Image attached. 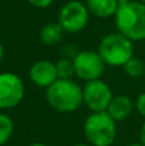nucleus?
Segmentation results:
<instances>
[{
    "mask_svg": "<svg viewBox=\"0 0 145 146\" xmlns=\"http://www.w3.org/2000/svg\"><path fill=\"white\" fill-rule=\"evenodd\" d=\"M73 64L76 76L85 82L102 78L105 69V63L103 62L98 50L77 51L73 58Z\"/></svg>",
    "mask_w": 145,
    "mask_h": 146,
    "instance_id": "0eeeda50",
    "label": "nucleus"
},
{
    "mask_svg": "<svg viewBox=\"0 0 145 146\" xmlns=\"http://www.w3.org/2000/svg\"><path fill=\"white\" fill-rule=\"evenodd\" d=\"M50 108L59 113H73L84 104L82 87L73 80H58L51 83L45 92Z\"/></svg>",
    "mask_w": 145,
    "mask_h": 146,
    "instance_id": "f03ea898",
    "label": "nucleus"
},
{
    "mask_svg": "<svg viewBox=\"0 0 145 146\" xmlns=\"http://www.w3.org/2000/svg\"><path fill=\"white\" fill-rule=\"evenodd\" d=\"M89 18L90 12L86 4L80 0H71L59 10L58 23L62 26L64 32L78 33L87 26Z\"/></svg>",
    "mask_w": 145,
    "mask_h": 146,
    "instance_id": "39448f33",
    "label": "nucleus"
},
{
    "mask_svg": "<svg viewBox=\"0 0 145 146\" xmlns=\"http://www.w3.org/2000/svg\"><path fill=\"white\" fill-rule=\"evenodd\" d=\"M25 83L13 72L0 73V109L7 110L19 105L25 98Z\"/></svg>",
    "mask_w": 145,
    "mask_h": 146,
    "instance_id": "423d86ee",
    "label": "nucleus"
},
{
    "mask_svg": "<svg viewBox=\"0 0 145 146\" xmlns=\"http://www.w3.org/2000/svg\"><path fill=\"white\" fill-rule=\"evenodd\" d=\"M144 77H145V72H144Z\"/></svg>",
    "mask_w": 145,
    "mask_h": 146,
    "instance_id": "b1692460",
    "label": "nucleus"
},
{
    "mask_svg": "<svg viewBox=\"0 0 145 146\" xmlns=\"http://www.w3.org/2000/svg\"><path fill=\"white\" fill-rule=\"evenodd\" d=\"M64 30L59 23H48L40 30V40L46 46H55L63 38Z\"/></svg>",
    "mask_w": 145,
    "mask_h": 146,
    "instance_id": "f8f14e48",
    "label": "nucleus"
},
{
    "mask_svg": "<svg viewBox=\"0 0 145 146\" xmlns=\"http://www.w3.org/2000/svg\"><path fill=\"white\" fill-rule=\"evenodd\" d=\"M57 74L61 80H72L73 76H76L74 72L73 59L71 58H62L55 63Z\"/></svg>",
    "mask_w": 145,
    "mask_h": 146,
    "instance_id": "4468645a",
    "label": "nucleus"
},
{
    "mask_svg": "<svg viewBox=\"0 0 145 146\" xmlns=\"http://www.w3.org/2000/svg\"><path fill=\"white\" fill-rule=\"evenodd\" d=\"M98 53L105 66L123 67L134 56V41L121 32H112L102 38Z\"/></svg>",
    "mask_w": 145,
    "mask_h": 146,
    "instance_id": "7ed1b4c3",
    "label": "nucleus"
},
{
    "mask_svg": "<svg viewBox=\"0 0 145 146\" xmlns=\"http://www.w3.org/2000/svg\"><path fill=\"white\" fill-rule=\"evenodd\" d=\"M140 142L145 146V122L143 123V126H141V128H140Z\"/></svg>",
    "mask_w": 145,
    "mask_h": 146,
    "instance_id": "a211bd4d",
    "label": "nucleus"
},
{
    "mask_svg": "<svg viewBox=\"0 0 145 146\" xmlns=\"http://www.w3.org/2000/svg\"><path fill=\"white\" fill-rule=\"evenodd\" d=\"M14 131V123L9 115L0 113V146H4L10 140Z\"/></svg>",
    "mask_w": 145,
    "mask_h": 146,
    "instance_id": "2eb2a0df",
    "label": "nucleus"
},
{
    "mask_svg": "<svg viewBox=\"0 0 145 146\" xmlns=\"http://www.w3.org/2000/svg\"><path fill=\"white\" fill-rule=\"evenodd\" d=\"M85 4L90 14L98 18H110L114 17L117 13L120 1L118 0H86Z\"/></svg>",
    "mask_w": 145,
    "mask_h": 146,
    "instance_id": "9b49d317",
    "label": "nucleus"
},
{
    "mask_svg": "<svg viewBox=\"0 0 145 146\" xmlns=\"http://www.w3.org/2000/svg\"><path fill=\"white\" fill-rule=\"evenodd\" d=\"M123 71L131 78H139L144 76L145 72V62L143 59L134 55L131 59H128L127 63L123 66Z\"/></svg>",
    "mask_w": 145,
    "mask_h": 146,
    "instance_id": "ddd939ff",
    "label": "nucleus"
},
{
    "mask_svg": "<svg viewBox=\"0 0 145 146\" xmlns=\"http://www.w3.org/2000/svg\"><path fill=\"white\" fill-rule=\"evenodd\" d=\"M126 146H144V145L141 144V142H134V144H128Z\"/></svg>",
    "mask_w": 145,
    "mask_h": 146,
    "instance_id": "412c9836",
    "label": "nucleus"
},
{
    "mask_svg": "<svg viewBox=\"0 0 145 146\" xmlns=\"http://www.w3.org/2000/svg\"><path fill=\"white\" fill-rule=\"evenodd\" d=\"M134 106H135V104L132 103V100L128 96L116 95L113 96L112 101H110L109 106H108L107 113L116 122H122L132 114Z\"/></svg>",
    "mask_w": 145,
    "mask_h": 146,
    "instance_id": "9d476101",
    "label": "nucleus"
},
{
    "mask_svg": "<svg viewBox=\"0 0 145 146\" xmlns=\"http://www.w3.org/2000/svg\"><path fill=\"white\" fill-rule=\"evenodd\" d=\"M28 146H50V145L44 144V142H33V144H31V145H28Z\"/></svg>",
    "mask_w": 145,
    "mask_h": 146,
    "instance_id": "aec40b11",
    "label": "nucleus"
},
{
    "mask_svg": "<svg viewBox=\"0 0 145 146\" xmlns=\"http://www.w3.org/2000/svg\"><path fill=\"white\" fill-rule=\"evenodd\" d=\"M140 1H141V3H144V4H145V0H140Z\"/></svg>",
    "mask_w": 145,
    "mask_h": 146,
    "instance_id": "5701e85b",
    "label": "nucleus"
},
{
    "mask_svg": "<svg viewBox=\"0 0 145 146\" xmlns=\"http://www.w3.org/2000/svg\"><path fill=\"white\" fill-rule=\"evenodd\" d=\"M53 1L54 0H27L28 4H31L35 8H39V9H45V8L50 7Z\"/></svg>",
    "mask_w": 145,
    "mask_h": 146,
    "instance_id": "f3484780",
    "label": "nucleus"
},
{
    "mask_svg": "<svg viewBox=\"0 0 145 146\" xmlns=\"http://www.w3.org/2000/svg\"><path fill=\"white\" fill-rule=\"evenodd\" d=\"M28 76H30V80L32 81L33 85L40 88H45V90L58 80L55 63L46 60V59L36 60L30 67Z\"/></svg>",
    "mask_w": 145,
    "mask_h": 146,
    "instance_id": "1a4fd4ad",
    "label": "nucleus"
},
{
    "mask_svg": "<svg viewBox=\"0 0 145 146\" xmlns=\"http://www.w3.org/2000/svg\"><path fill=\"white\" fill-rule=\"evenodd\" d=\"M74 146H92V145H90L89 142H87V144H76Z\"/></svg>",
    "mask_w": 145,
    "mask_h": 146,
    "instance_id": "4be33fe9",
    "label": "nucleus"
},
{
    "mask_svg": "<svg viewBox=\"0 0 145 146\" xmlns=\"http://www.w3.org/2000/svg\"><path fill=\"white\" fill-rule=\"evenodd\" d=\"M117 122L107 111L91 113L84 123V133L92 146H112L117 137Z\"/></svg>",
    "mask_w": 145,
    "mask_h": 146,
    "instance_id": "20e7f679",
    "label": "nucleus"
},
{
    "mask_svg": "<svg viewBox=\"0 0 145 146\" xmlns=\"http://www.w3.org/2000/svg\"><path fill=\"white\" fill-rule=\"evenodd\" d=\"M3 58H4V48H3V44L0 42V63H1Z\"/></svg>",
    "mask_w": 145,
    "mask_h": 146,
    "instance_id": "6ab92c4d",
    "label": "nucleus"
},
{
    "mask_svg": "<svg viewBox=\"0 0 145 146\" xmlns=\"http://www.w3.org/2000/svg\"><path fill=\"white\" fill-rule=\"evenodd\" d=\"M114 15L117 31L131 41L145 40V4L140 0H118Z\"/></svg>",
    "mask_w": 145,
    "mask_h": 146,
    "instance_id": "f257e3e1",
    "label": "nucleus"
},
{
    "mask_svg": "<svg viewBox=\"0 0 145 146\" xmlns=\"http://www.w3.org/2000/svg\"><path fill=\"white\" fill-rule=\"evenodd\" d=\"M82 92H84V104L91 110V113L107 111L114 96L109 85L102 78L85 82Z\"/></svg>",
    "mask_w": 145,
    "mask_h": 146,
    "instance_id": "6e6552de",
    "label": "nucleus"
},
{
    "mask_svg": "<svg viewBox=\"0 0 145 146\" xmlns=\"http://www.w3.org/2000/svg\"><path fill=\"white\" fill-rule=\"evenodd\" d=\"M135 108H136V110L139 111V114H140L143 118H145V92L140 94V95L138 96L136 103H135Z\"/></svg>",
    "mask_w": 145,
    "mask_h": 146,
    "instance_id": "dca6fc26",
    "label": "nucleus"
}]
</instances>
